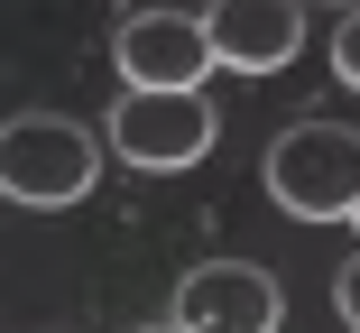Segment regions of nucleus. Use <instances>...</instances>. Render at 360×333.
I'll list each match as a JSON object with an SVG mask.
<instances>
[{
  "instance_id": "obj_1",
  "label": "nucleus",
  "mask_w": 360,
  "mask_h": 333,
  "mask_svg": "<svg viewBox=\"0 0 360 333\" xmlns=\"http://www.w3.org/2000/svg\"><path fill=\"white\" fill-rule=\"evenodd\" d=\"M259 176H268V194H277V213H296V222H351V213H360V130H342V120H296V130L268 139Z\"/></svg>"
},
{
  "instance_id": "obj_2",
  "label": "nucleus",
  "mask_w": 360,
  "mask_h": 333,
  "mask_svg": "<svg viewBox=\"0 0 360 333\" xmlns=\"http://www.w3.org/2000/svg\"><path fill=\"white\" fill-rule=\"evenodd\" d=\"M102 176V139L65 111H19L0 120V194L10 204H84Z\"/></svg>"
},
{
  "instance_id": "obj_3",
  "label": "nucleus",
  "mask_w": 360,
  "mask_h": 333,
  "mask_svg": "<svg viewBox=\"0 0 360 333\" xmlns=\"http://www.w3.org/2000/svg\"><path fill=\"white\" fill-rule=\"evenodd\" d=\"M93 139H111L129 167H148V176H176V167H194L212 139H222V120H212L203 93H120Z\"/></svg>"
},
{
  "instance_id": "obj_4",
  "label": "nucleus",
  "mask_w": 360,
  "mask_h": 333,
  "mask_svg": "<svg viewBox=\"0 0 360 333\" xmlns=\"http://www.w3.org/2000/svg\"><path fill=\"white\" fill-rule=\"evenodd\" d=\"M111 65H120V93H203L212 75L203 28L185 10H129L111 28Z\"/></svg>"
},
{
  "instance_id": "obj_5",
  "label": "nucleus",
  "mask_w": 360,
  "mask_h": 333,
  "mask_svg": "<svg viewBox=\"0 0 360 333\" xmlns=\"http://www.w3.org/2000/svg\"><path fill=\"white\" fill-rule=\"evenodd\" d=\"M176 333H277V278L259 259H194L176 278Z\"/></svg>"
},
{
  "instance_id": "obj_6",
  "label": "nucleus",
  "mask_w": 360,
  "mask_h": 333,
  "mask_svg": "<svg viewBox=\"0 0 360 333\" xmlns=\"http://www.w3.org/2000/svg\"><path fill=\"white\" fill-rule=\"evenodd\" d=\"M194 28H203V56L231 65V75H277V65L305 46V10L296 0H222V10L194 19Z\"/></svg>"
},
{
  "instance_id": "obj_7",
  "label": "nucleus",
  "mask_w": 360,
  "mask_h": 333,
  "mask_svg": "<svg viewBox=\"0 0 360 333\" xmlns=\"http://www.w3.org/2000/svg\"><path fill=\"white\" fill-rule=\"evenodd\" d=\"M333 75H342V84H360V19H342V28H333Z\"/></svg>"
},
{
  "instance_id": "obj_8",
  "label": "nucleus",
  "mask_w": 360,
  "mask_h": 333,
  "mask_svg": "<svg viewBox=\"0 0 360 333\" xmlns=\"http://www.w3.org/2000/svg\"><path fill=\"white\" fill-rule=\"evenodd\" d=\"M333 306H342V324H360V259L333 269Z\"/></svg>"
},
{
  "instance_id": "obj_9",
  "label": "nucleus",
  "mask_w": 360,
  "mask_h": 333,
  "mask_svg": "<svg viewBox=\"0 0 360 333\" xmlns=\"http://www.w3.org/2000/svg\"><path fill=\"white\" fill-rule=\"evenodd\" d=\"M139 333H176V324H139Z\"/></svg>"
}]
</instances>
